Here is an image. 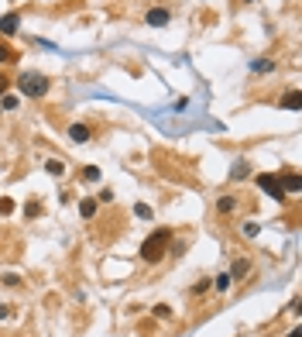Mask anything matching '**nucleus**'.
Here are the masks:
<instances>
[{
    "instance_id": "24",
    "label": "nucleus",
    "mask_w": 302,
    "mask_h": 337,
    "mask_svg": "<svg viewBox=\"0 0 302 337\" xmlns=\"http://www.w3.org/2000/svg\"><path fill=\"white\" fill-rule=\"evenodd\" d=\"M100 203H113V189H103V193H100Z\"/></svg>"
},
{
    "instance_id": "17",
    "label": "nucleus",
    "mask_w": 302,
    "mask_h": 337,
    "mask_svg": "<svg viewBox=\"0 0 302 337\" xmlns=\"http://www.w3.org/2000/svg\"><path fill=\"white\" fill-rule=\"evenodd\" d=\"M7 214H14V199H11V196L0 199V217H7Z\"/></svg>"
},
{
    "instance_id": "16",
    "label": "nucleus",
    "mask_w": 302,
    "mask_h": 337,
    "mask_svg": "<svg viewBox=\"0 0 302 337\" xmlns=\"http://www.w3.org/2000/svg\"><path fill=\"white\" fill-rule=\"evenodd\" d=\"M96 179H100V169L86 165V169H83V182H96Z\"/></svg>"
},
{
    "instance_id": "12",
    "label": "nucleus",
    "mask_w": 302,
    "mask_h": 337,
    "mask_svg": "<svg viewBox=\"0 0 302 337\" xmlns=\"http://www.w3.org/2000/svg\"><path fill=\"white\" fill-rule=\"evenodd\" d=\"M134 217L151 220V207H148V203H134Z\"/></svg>"
},
{
    "instance_id": "23",
    "label": "nucleus",
    "mask_w": 302,
    "mask_h": 337,
    "mask_svg": "<svg viewBox=\"0 0 302 337\" xmlns=\"http://www.w3.org/2000/svg\"><path fill=\"white\" fill-rule=\"evenodd\" d=\"M7 90H11V80H7V76H4V73H0V97H4V93H7Z\"/></svg>"
},
{
    "instance_id": "25",
    "label": "nucleus",
    "mask_w": 302,
    "mask_h": 337,
    "mask_svg": "<svg viewBox=\"0 0 302 337\" xmlns=\"http://www.w3.org/2000/svg\"><path fill=\"white\" fill-rule=\"evenodd\" d=\"M11 317V306H7V303H0V320H7Z\"/></svg>"
},
{
    "instance_id": "9",
    "label": "nucleus",
    "mask_w": 302,
    "mask_h": 337,
    "mask_svg": "<svg viewBox=\"0 0 302 337\" xmlns=\"http://www.w3.org/2000/svg\"><path fill=\"white\" fill-rule=\"evenodd\" d=\"M282 107L285 110H299V90H288L282 97Z\"/></svg>"
},
{
    "instance_id": "14",
    "label": "nucleus",
    "mask_w": 302,
    "mask_h": 337,
    "mask_svg": "<svg viewBox=\"0 0 302 337\" xmlns=\"http://www.w3.org/2000/svg\"><path fill=\"white\" fill-rule=\"evenodd\" d=\"M230 282H234V279H230V272H223V276H216V282H213V286H216L220 293H226V289H230Z\"/></svg>"
},
{
    "instance_id": "19",
    "label": "nucleus",
    "mask_w": 302,
    "mask_h": 337,
    "mask_svg": "<svg viewBox=\"0 0 302 337\" xmlns=\"http://www.w3.org/2000/svg\"><path fill=\"white\" fill-rule=\"evenodd\" d=\"M24 214H28V217H38V214H41V203H38V199H31V203L24 207Z\"/></svg>"
},
{
    "instance_id": "3",
    "label": "nucleus",
    "mask_w": 302,
    "mask_h": 337,
    "mask_svg": "<svg viewBox=\"0 0 302 337\" xmlns=\"http://www.w3.org/2000/svg\"><path fill=\"white\" fill-rule=\"evenodd\" d=\"M258 189H264L268 196H275V199L285 196V189H282V182H278L275 172H261V176H258Z\"/></svg>"
},
{
    "instance_id": "10",
    "label": "nucleus",
    "mask_w": 302,
    "mask_h": 337,
    "mask_svg": "<svg viewBox=\"0 0 302 337\" xmlns=\"http://www.w3.org/2000/svg\"><path fill=\"white\" fill-rule=\"evenodd\" d=\"M0 62H4V65H11V62H18V52H14L11 45H0Z\"/></svg>"
},
{
    "instance_id": "13",
    "label": "nucleus",
    "mask_w": 302,
    "mask_h": 337,
    "mask_svg": "<svg viewBox=\"0 0 302 337\" xmlns=\"http://www.w3.org/2000/svg\"><path fill=\"white\" fill-rule=\"evenodd\" d=\"M216 210H220V214H230V210H234V196H220L216 199Z\"/></svg>"
},
{
    "instance_id": "8",
    "label": "nucleus",
    "mask_w": 302,
    "mask_h": 337,
    "mask_svg": "<svg viewBox=\"0 0 302 337\" xmlns=\"http://www.w3.org/2000/svg\"><path fill=\"white\" fill-rule=\"evenodd\" d=\"M247 272H251V261H247V258H237L234 268H230V279H244Z\"/></svg>"
},
{
    "instance_id": "7",
    "label": "nucleus",
    "mask_w": 302,
    "mask_h": 337,
    "mask_svg": "<svg viewBox=\"0 0 302 337\" xmlns=\"http://www.w3.org/2000/svg\"><path fill=\"white\" fill-rule=\"evenodd\" d=\"M278 182H282V189H285V193H299V186H302V179L295 176V172H288V176L278 179Z\"/></svg>"
},
{
    "instance_id": "27",
    "label": "nucleus",
    "mask_w": 302,
    "mask_h": 337,
    "mask_svg": "<svg viewBox=\"0 0 302 337\" xmlns=\"http://www.w3.org/2000/svg\"><path fill=\"white\" fill-rule=\"evenodd\" d=\"M244 4H254V0H244Z\"/></svg>"
},
{
    "instance_id": "4",
    "label": "nucleus",
    "mask_w": 302,
    "mask_h": 337,
    "mask_svg": "<svg viewBox=\"0 0 302 337\" xmlns=\"http://www.w3.org/2000/svg\"><path fill=\"white\" fill-rule=\"evenodd\" d=\"M144 21H148L151 28H165V24L172 21V11H169V7H151Z\"/></svg>"
},
{
    "instance_id": "20",
    "label": "nucleus",
    "mask_w": 302,
    "mask_h": 337,
    "mask_svg": "<svg viewBox=\"0 0 302 337\" xmlns=\"http://www.w3.org/2000/svg\"><path fill=\"white\" fill-rule=\"evenodd\" d=\"M258 231H261V227H258V224H254V220H247V224H244V238H254V234H258Z\"/></svg>"
},
{
    "instance_id": "15",
    "label": "nucleus",
    "mask_w": 302,
    "mask_h": 337,
    "mask_svg": "<svg viewBox=\"0 0 302 337\" xmlns=\"http://www.w3.org/2000/svg\"><path fill=\"white\" fill-rule=\"evenodd\" d=\"M45 169H48V172H52V176H62V172H65V162L52 159V162H48V165H45Z\"/></svg>"
},
{
    "instance_id": "2",
    "label": "nucleus",
    "mask_w": 302,
    "mask_h": 337,
    "mask_svg": "<svg viewBox=\"0 0 302 337\" xmlns=\"http://www.w3.org/2000/svg\"><path fill=\"white\" fill-rule=\"evenodd\" d=\"M48 76H41V73H21L18 76V90L24 93V97H31V100H38V97H45L48 93Z\"/></svg>"
},
{
    "instance_id": "11",
    "label": "nucleus",
    "mask_w": 302,
    "mask_h": 337,
    "mask_svg": "<svg viewBox=\"0 0 302 337\" xmlns=\"http://www.w3.org/2000/svg\"><path fill=\"white\" fill-rule=\"evenodd\" d=\"M79 214H83V217H93L96 214V199H83V203H79Z\"/></svg>"
},
{
    "instance_id": "21",
    "label": "nucleus",
    "mask_w": 302,
    "mask_h": 337,
    "mask_svg": "<svg viewBox=\"0 0 302 337\" xmlns=\"http://www.w3.org/2000/svg\"><path fill=\"white\" fill-rule=\"evenodd\" d=\"M155 317H158V320H165V317H172V310L165 306V303H158V306H155Z\"/></svg>"
},
{
    "instance_id": "6",
    "label": "nucleus",
    "mask_w": 302,
    "mask_h": 337,
    "mask_svg": "<svg viewBox=\"0 0 302 337\" xmlns=\"http://www.w3.org/2000/svg\"><path fill=\"white\" fill-rule=\"evenodd\" d=\"M69 138H72L76 145H86V141H90V127H86V124H72V127H69Z\"/></svg>"
},
{
    "instance_id": "26",
    "label": "nucleus",
    "mask_w": 302,
    "mask_h": 337,
    "mask_svg": "<svg viewBox=\"0 0 302 337\" xmlns=\"http://www.w3.org/2000/svg\"><path fill=\"white\" fill-rule=\"evenodd\" d=\"M288 337H302V330H299V327H295V330H288Z\"/></svg>"
},
{
    "instance_id": "22",
    "label": "nucleus",
    "mask_w": 302,
    "mask_h": 337,
    "mask_svg": "<svg viewBox=\"0 0 302 337\" xmlns=\"http://www.w3.org/2000/svg\"><path fill=\"white\" fill-rule=\"evenodd\" d=\"M0 100H4V107H7V110H14V107H18V97H7V93H4Z\"/></svg>"
},
{
    "instance_id": "18",
    "label": "nucleus",
    "mask_w": 302,
    "mask_h": 337,
    "mask_svg": "<svg viewBox=\"0 0 302 337\" xmlns=\"http://www.w3.org/2000/svg\"><path fill=\"white\" fill-rule=\"evenodd\" d=\"M247 172H251V169H247V162H237V165H234V172H230V176H234V179H244Z\"/></svg>"
},
{
    "instance_id": "5",
    "label": "nucleus",
    "mask_w": 302,
    "mask_h": 337,
    "mask_svg": "<svg viewBox=\"0 0 302 337\" xmlns=\"http://www.w3.org/2000/svg\"><path fill=\"white\" fill-rule=\"evenodd\" d=\"M18 24H21V14H14V11H11V14H4V18H0V35H14V31H18Z\"/></svg>"
},
{
    "instance_id": "1",
    "label": "nucleus",
    "mask_w": 302,
    "mask_h": 337,
    "mask_svg": "<svg viewBox=\"0 0 302 337\" xmlns=\"http://www.w3.org/2000/svg\"><path fill=\"white\" fill-rule=\"evenodd\" d=\"M169 241H172V231H155L151 238H144L141 241V258L144 261H162V255L169 251Z\"/></svg>"
}]
</instances>
